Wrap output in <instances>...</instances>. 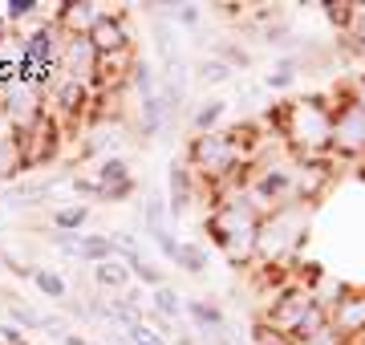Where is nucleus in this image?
<instances>
[{
	"label": "nucleus",
	"instance_id": "4be33fe9",
	"mask_svg": "<svg viewBox=\"0 0 365 345\" xmlns=\"http://www.w3.org/2000/svg\"><path fill=\"white\" fill-rule=\"evenodd\" d=\"M170 264L182 268L187 277H203V272H207V248H199V244H191V240H179V248H175V256H170Z\"/></svg>",
	"mask_w": 365,
	"mask_h": 345
},
{
	"label": "nucleus",
	"instance_id": "4468645a",
	"mask_svg": "<svg viewBox=\"0 0 365 345\" xmlns=\"http://www.w3.org/2000/svg\"><path fill=\"white\" fill-rule=\"evenodd\" d=\"M102 13H106V4H98V0H66V4H57L53 25L61 29L66 37H86V33L98 25Z\"/></svg>",
	"mask_w": 365,
	"mask_h": 345
},
{
	"label": "nucleus",
	"instance_id": "f8f14e48",
	"mask_svg": "<svg viewBox=\"0 0 365 345\" xmlns=\"http://www.w3.org/2000/svg\"><path fill=\"white\" fill-rule=\"evenodd\" d=\"M93 171V183H98V200L106 203H122L134 195V175H130V163L122 159V155H114V159H98L90 167Z\"/></svg>",
	"mask_w": 365,
	"mask_h": 345
},
{
	"label": "nucleus",
	"instance_id": "ddd939ff",
	"mask_svg": "<svg viewBox=\"0 0 365 345\" xmlns=\"http://www.w3.org/2000/svg\"><path fill=\"white\" fill-rule=\"evenodd\" d=\"M93 69H98V53L86 37H66L61 41V57H57V78L86 81L93 90Z\"/></svg>",
	"mask_w": 365,
	"mask_h": 345
},
{
	"label": "nucleus",
	"instance_id": "c756f323",
	"mask_svg": "<svg viewBox=\"0 0 365 345\" xmlns=\"http://www.w3.org/2000/svg\"><path fill=\"white\" fill-rule=\"evenodd\" d=\"M4 313H9V325H16V329H25V333H41V313L29 309L21 297H9Z\"/></svg>",
	"mask_w": 365,
	"mask_h": 345
},
{
	"label": "nucleus",
	"instance_id": "1a4fd4ad",
	"mask_svg": "<svg viewBox=\"0 0 365 345\" xmlns=\"http://www.w3.org/2000/svg\"><path fill=\"white\" fill-rule=\"evenodd\" d=\"M16 138V150H21V163H25V171H37L45 163H53L61 155V143H66V130H61V122L57 118H45L25 134H13Z\"/></svg>",
	"mask_w": 365,
	"mask_h": 345
},
{
	"label": "nucleus",
	"instance_id": "49530a36",
	"mask_svg": "<svg viewBox=\"0 0 365 345\" xmlns=\"http://www.w3.org/2000/svg\"><path fill=\"white\" fill-rule=\"evenodd\" d=\"M175 345H199V337H191V333H179V337H175Z\"/></svg>",
	"mask_w": 365,
	"mask_h": 345
},
{
	"label": "nucleus",
	"instance_id": "a18cd8bd",
	"mask_svg": "<svg viewBox=\"0 0 365 345\" xmlns=\"http://www.w3.org/2000/svg\"><path fill=\"white\" fill-rule=\"evenodd\" d=\"M102 345H130V337L118 329V325H110V329H106V341H102Z\"/></svg>",
	"mask_w": 365,
	"mask_h": 345
},
{
	"label": "nucleus",
	"instance_id": "c03bdc74",
	"mask_svg": "<svg viewBox=\"0 0 365 345\" xmlns=\"http://www.w3.org/2000/svg\"><path fill=\"white\" fill-rule=\"evenodd\" d=\"M155 244H158V252L167 256V260L175 256V248H179V240L170 236V232H163V236H155Z\"/></svg>",
	"mask_w": 365,
	"mask_h": 345
},
{
	"label": "nucleus",
	"instance_id": "f704fd0d",
	"mask_svg": "<svg viewBox=\"0 0 365 345\" xmlns=\"http://www.w3.org/2000/svg\"><path fill=\"white\" fill-rule=\"evenodd\" d=\"M292 81H297V61H288V57L272 69V73H264V86H268V90H292Z\"/></svg>",
	"mask_w": 365,
	"mask_h": 345
},
{
	"label": "nucleus",
	"instance_id": "20e7f679",
	"mask_svg": "<svg viewBox=\"0 0 365 345\" xmlns=\"http://www.w3.org/2000/svg\"><path fill=\"white\" fill-rule=\"evenodd\" d=\"M187 171L195 175L199 191H215L232 179H244L248 159L227 130H211V134H195L187 143Z\"/></svg>",
	"mask_w": 365,
	"mask_h": 345
},
{
	"label": "nucleus",
	"instance_id": "393cba45",
	"mask_svg": "<svg viewBox=\"0 0 365 345\" xmlns=\"http://www.w3.org/2000/svg\"><path fill=\"white\" fill-rule=\"evenodd\" d=\"M167 215H170L167 200L150 191V195H146V203H143V227H146V236H150V240L163 236V232H170V227H167Z\"/></svg>",
	"mask_w": 365,
	"mask_h": 345
},
{
	"label": "nucleus",
	"instance_id": "ea45409f",
	"mask_svg": "<svg viewBox=\"0 0 365 345\" xmlns=\"http://www.w3.org/2000/svg\"><path fill=\"white\" fill-rule=\"evenodd\" d=\"M203 21L199 4H170V25H182V29H195Z\"/></svg>",
	"mask_w": 365,
	"mask_h": 345
},
{
	"label": "nucleus",
	"instance_id": "aec40b11",
	"mask_svg": "<svg viewBox=\"0 0 365 345\" xmlns=\"http://www.w3.org/2000/svg\"><path fill=\"white\" fill-rule=\"evenodd\" d=\"M130 268L122 264V260H102V264H93V284H98V292H106V297H114V292H126L130 289Z\"/></svg>",
	"mask_w": 365,
	"mask_h": 345
},
{
	"label": "nucleus",
	"instance_id": "dca6fc26",
	"mask_svg": "<svg viewBox=\"0 0 365 345\" xmlns=\"http://www.w3.org/2000/svg\"><path fill=\"white\" fill-rule=\"evenodd\" d=\"M182 313L195 321V329L203 333V341L215 337V333H227V317H223V309L207 297H191V301H182Z\"/></svg>",
	"mask_w": 365,
	"mask_h": 345
},
{
	"label": "nucleus",
	"instance_id": "f03ea898",
	"mask_svg": "<svg viewBox=\"0 0 365 345\" xmlns=\"http://www.w3.org/2000/svg\"><path fill=\"white\" fill-rule=\"evenodd\" d=\"M272 130L280 134V146L292 159H325L333 138V98L325 93L292 98L272 114Z\"/></svg>",
	"mask_w": 365,
	"mask_h": 345
},
{
	"label": "nucleus",
	"instance_id": "2f4dec72",
	"mask_svg": "<svg viewBox=\"0 0 365 345\" xmlns=\"http://www.w3.org/2000/svg\"><path fill=\"white\" fill-rule=\"evenodd\" d=\"M321 9H325V16L341 29V33H345V29L353 25V16H357V0H325Z\"/></svg>",
	"mask_w": 365,
	"mask_h": 345
},
{
	"label": "nucleus",
	"instance_id": "a878e982",
	"mask_svg": "<svg viewBox=\"0 0 365 345\" xmlns=\"http://www.w3.org/2000/svg\"><path fill=\"white\" fill-rule=\"evenodd\" d=\"M232 73H235V69L227 66V61H220L215 53L199 57V61H195V81H199V86H227Z\"/></svg>",
	"mask_w": 365,
	"mask_h": 345
},
{
	"label": "nucleus",
	"instance_id": "5701e85b",
	"mask_svg": "<svg viewBox=\"0 0 365 345\" xmlns=\"http://www.w3.org/2000/svg\"><path fill=\"white\" fill-rule=\"evenodd\" d=\"M223 114H227V102H220V98H211V102H199L195 114H191V130H195V134L223 130Z\"/></svg>",
	"mask_w": 365,
	"mask_h": 345
},
{
	"label": "nucleus",
	"instance_id": "6ab92c4d",
	"mask_svg": "<svg viewBox=\"0 0 365 345\" xmlns=\"http://www.w3.org/2000/svg\"><path fill=\"white\" fill-rule=\"evenodd\" d=\"M61 183V179H16V183H9V203L13 207H41V203L53 195V187Z\"/></svg>",
	"mask_w": 365,
	"mask_h": 345
},
{
	"label": "nucleus",
	"instance_id": "f257e3e1",
	"mask_svg": "<svg viewBox=\"0 0 365 345\" xmlns=\"http://www.w3.org/2000/svg\"><path fill=\"white\" fill-rule=\"evenodd\" d=\"M244 187H248V175L215 187L207 212V236L232 268L256 264V236H260V212L244 200Z\"/></svg>",
	"mask_w": 365,
	"mask_h": 345
},
{
	"label": "nucleus",
	"instance_id": "7c9ffc66",
	"mask_svg": "<svg viewBox=\"0 0 365 345\" xmlns=\"http://www.w3.org/2000/svg\"><path fill=\"white\" fill-rule=\"evenodd\" d=\"M45 4L41 0H0V16H4V25H21V21H33Z\"/></svg>",
	"mask_w": 365,
	"mask_h": 345
},
{
	"label": "nucleus",
	"instance_id": "39448f33",
	"mask_svg": "<svg viewBox=\"0 0 365 345\" xmlns=\"http://www.w3.org/2000/svg\"><path fill=\"white\" fill-rule=\"evenodd\" d=\"M0 114L9 122V134H25L45 118V86L29 78L4 81L0 86Z\"/></svg>",
	"mask_w": 365,
	"mask_h": 345
},
{
	"label": "nucleus",
	"instance_id": "6e6552de",
	"mask_svg": "<svg viewBox=\"0 0 365 345\" xmlns=\"http://www.w3.org/2000/svg\"><path fill=\"white\" fill-rule=\"evenodd\" d=\"M317 309V292L313 289H304V284H288V289H280L268 301V305L260 309V321H268L272 329H280V333H292L300 329V321L309 317Z\"/></svg>",
	"mask_w": 365,
	"mask_h": 345
},
{
	"label": "nucleus",
	"instance_id": "423d86ee",
	"mask_svg": "<svg viewBox=\"0 0 365 345\" xmlns=\"http://www.w3.org/2000/svg\"><path fill=\"white\" fill-rule=\"evenodd\" d=\"M333 163H365V114L349 102L333 98V138H329Z\"/></svg>",
	"mask_w": 365,
	"mask_h": 345
},
{
	"label": "nucleus",
	"instance_id": "9d476101",
	"mask_svg": "<svg viewBox=\"0 0 365 345\" xmlns=\"http://www.w3.org/2000/svg\"><path fill=\"white\" fill-rule=\"evenodd\" d=\"M329 309V325L349 337L353 345L365 341V289H349V284H337V297L333 301H321Z\"/></svg>",
	"mask_w": 365,
	"mask_h": 345
},
{
	"label": "nucleus",
	"instance_id": "58836bf2",
	"mask_svg": "<svg viewBox=\"0 0 365 345\" xmlns=\"http://www.w3.org/2000/svg\"><path fill=\"white\" fill-rule=\"evenodd\" d=\"M126 337H130V345H167V337H158L150 325H143V321H134V325H126Z\"/></svg>",
	"mask_w": 365,
	"mask_h": 345
},
{
	"label": "nucleus",
	"instance_id": "37998d69",
	"mask_svg": "<svg viewBox=\"0 0 365 345\" xmlns=\"http://www.w3.org/2000/svg\"><path fill=\"white\" fill-rule=\"evenodd\" d=\"M0 345H29V333L4 321V325H0Z\"/></svg>",
	"mask_w": 365,
	"mask_h": 345
},
{
	"label": "nucleus",
	"instance_id": "72a5a7b5",
	"mask_svg": "<svg viewBox=\"0 0 365 345\" xmlns=\"http://www.w3.org/2000/svg\"><path fill=\"white\" fill-rule=\"evenodd\" d=\"M333 98H341V102H349V106H357L365 114V73H353L349 81H345V86H341L337 93H333Z\"/></svg>",
	"mask_w": 365,
	"mask_h": 345
},
{
	"label": "nucleus",
	"instance_id": "473e14b6",
	"mask_svg": "<svg viewBox=\"0 0 365 345\" xmlns=\"http://www.w3.org/2000/svg\"><path fill=\"white\" fill-rule=\"evenodd\" d=\"M345 37V49L357 57H365V4H357V16H353V25L341 33Z\"/></svg>",
	"mask_w": 365,
	"mask_h": 345
},
{
	"label": "nucleus",
	"instance_id": "e433bc0d",
	"mask_svg": "<svg viewBox=\"0 0 365 345\" xmlns=\"http://www.w3.org/2000/svg\"><path fill=\"white\" fill-rule=\"evenodd\" d=\"M215 57H220V61H227L232 69H248L252 66V53L244 49V45H235V41H223L220 49H215Z\"/></svg>",
	"mask_w": 365,
	"mask_h": 345
},
{
	"label": "nucleus",
	"instance_id": "4c0bfd02",
	"mask_svg": "<svg viewBox=\"0 0 365 345\" xmlns=\"http://www.w3.org/2000/svg\"><path fill=\"white\" fill-rule=\"evenodd\" d=\"M41 333H45V337H53V341H61V337H66V333H73V329H69L66 313H41Z\"/></svg>",
	"mask_w": 365,
	"mask_h": 345
},
{
	"label": "nucleus",
	"instance_id": "0eeeda50",
	"mask_svg": "<svg viewBox=\"0 0 365 345\" xmlns=\"http://www.w3.org/2000/svg\"><path fill=\"white\" fill-rule=\"evenodd\" d=\"M333 175H337V163L329 159V155L325 159H292L288 163V200L313 207L333 187Z\"/></svg>",
	"mask_w": 365,
	"mask_h": 345
},
{
	"label": "nucleus",
	"instance_id": "cd10ccee",
	"mask_svg": "<svg viewBox=\"0 0 365 345\" xmlns=\"http://www.w3.org/2000/svg\"><path fill=\"white\" fill-rule=\"evenodd\" d=\"M150 309H155L158 317L175 321V325L182 321V297L170 289V284H163V289H150Z\"/></svg>",
	"mask_w": 365,
	"mask_h": 345
},
{
	"label": "nucleus",
	"instance_id": "bb28decb",
	"mask_svg": "<svg viewBox=\"0 0 365 345\" xmlns=\"http://www.w3.org/2000/svg\"><path fill=\"white\" fill-rule=\"evenodd\" d=\"M25 175V163H21V150H16V138L4 134L0 138V183H16Z\"/></svg>",
	"mask_w": 365,
	"mask_h": 345
},
{
	"label": "nucleus",
	"instance_id": "2eb2a0df",
	"mask_svg": "<svg viewBox=\"0 0 365 345\" xmlns=\"http://www.w3.org/2000/svg\"><path fill=\"white\" fill-rule=\"evenodd\" d=\"M25 69H29L25 33H16V29H0V86H4V81L25 78Z\"/></svg>",
	"mask_w": 365,
	"mask_h": 345
},
{
	"label": "nucleus",
	"instance_id": "c9c22d12",
	"mask_svg": "<svg viewBox=\"0 0 365 345\" xmlns=\"http://www.w3.org/2000/svg\"><path fill=\"white\" fill-rule=\"evenodd\" d=\"M252 345H292V337L280 333V329H272L268 321L256 317V325H252Z\"/></svg>",
	"mask_w": 365,
	"mask_h": 345
},
{
	"label": "nucleus",
	"instance_id": "de8ad7c7",
	"mask_svg": "<svg viewBox=\"0 0 365 345\" xmlns=\"http://www.w3.org/2000/svg\"><path fill=\"white\" fill-rule=\"evenodd\" d=\"M86 345H102V341H90V337H86Z\"/></svg>",
	"mask_w": 365,
	"mask_h": 345
},
{
	"label": "nucleus",
	"instance_id": "c85d7f7f",
	"mask_svg": "<svg viewBox=\"0 0 365 345\" xmlns=\"http://www.w3.org/2000/svg\"><path fill=\"white\" fill-rule=\"evenodd\" d=\"M86 224H90V203H66V207L53 212V227L57 232H81Z\"/></svg>",
	"mask_w": 365,
	"mask_h": 345
},
{
	"label": "nucleus",
	"instance_id": "a19ab883",
	"mask_svg": "<svg viewBox=\"0 0 365 345\" xmlns=\"http://www.w3.org/2000/svg\"><path fill=\"white\" fill-rule=\"evenodd\" d=\"M130 277H134V280H143V284H150V289H163V284H167V272H163L158 264H150V260H143V264L134 268Z\"/></svg>",
	"mask_w": 365,
	"mask_h": 345
},
{
	"label": "nucleus",
	"instance_id": "79ce46f5",
	"mask_svg": "<svg viewBox=\"0 0 365 345\" xmlns=\"http://www.w3.org/2000/svg\"><path fill=\"white\" fill-rule=\"evenodd\" d=\"M297 345H353L349 337H341L333 325H325V329H317L313 337H304V341H297Z\"/></svg>",
	"mask_w": 365,
	"mask_h": 345
},
{
	"label": "nucleus",
	"instance_id": "a211bd4d",
	"mask_svg": "<svg viewBox=\"0 0 365 345\" xmlns=\"http://www.w3.org/2000/svg\"><path fill=\"white\" fill-rule=\"evenodd\" d=\"M167 207L175 215H182L191 203H195V191H199V183H195V175L187 171V163H175L170 167V179H167Z\"/></svg>",
	"mask_w": 365,
	"mask_h": 345
},
{
	"label": "nucleus",
	"instance_id": "9b49d317",
	"mask_svg": "<svg viewBox=\"0 0 365 345\" xmlns=\"http://www.w3.org/2000/svg\"><path fill=\"white\" fill-rule=\"evenodd\" d=\"M86 41L93 45L98 57H114V53H130L134 49V33H130V21L122 9H106L98 16V25L86 33Z\"/></svg>",
	"mask_w": 365,
	"mask_h": 345
},
{
	"label": "nucleus",
	"instance_id": "09e8293b",
	"mask_svg": "<svg viewBox=\"0 0 365 345\" xmlns=\"http://www.w3.org/2000/svg\"><path fill=\"white\" fill-rule=\"evenodd\" d=\"M0 227H4V224H0Z\"/></svg>",
	"mask_w": 365,
	"mask_h": 345
},
{
	"label": "nucleus",
	"instance_id": "b1692460",
	"mask_svg": "<svg viewBox=\"0 0 365 345\" xmlns=\"http://www.w3.org/2000/svg\"><path fill=\"white\" fill-rule=\"evenodd\" d=\"M78 260L81 264H102V260H114V244H110V232H98V236H81L78 240Z\"/></svg>",
	"mask_w": 365,
	"mask_h": 345
},
{
	"label": "nucleus",
	"instance_id": "412c9836",
	"mask_svg": "<svg viewBox=\"0 0 365 345\" xmlns=\"http://www.w3.org/2000/svg\"><path fill=\"white\" fill-rule=\"evenodd\" d=\"M33 284H37L41 289V297H49V301H57V305H61V301H66L69 297V280L61 277V272H57V268H45V264H33Z\"/></svg>",
	"mask_w": 365,
	"mask_h": 345
},
{
	"label": "nucleus",
	"instance_id": "7ed1b4c3",
	"mask_svg": "<svg viewBox=\"0 0 365 345\" xmlns=\"http://www.w3.org/2000/svg\"><path fill=\"white\" fill-rule=\"evenodd\" d=\"M313 207L309 203H276L272 212L260 215V236H256V264L292 268L297 252L309 244Z\"/></svg>",
	"mask_w": 365,
	"mask_h": 345
},
{
	"label": "nucleus",
	"instance_id": "f3484780",
	"mask_svg": "<svg viewBox=\"0 0 365 345\" xmlns=\"http://www.w3.org/2000/svg\"><path fill=\"white\" fill-rule=\"evenodd\" d=\"M170 114L167 106H163V98H143V102H134V130L143 134V138H155V134H163L170 126Z\"/></svg>",
	"mask_w": 365,
	"mask_h": 345
}]
</instances>
